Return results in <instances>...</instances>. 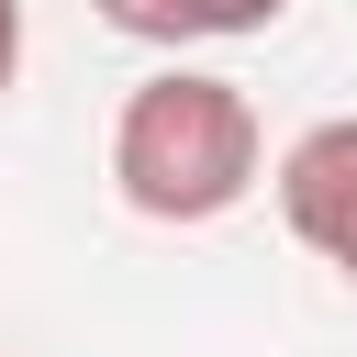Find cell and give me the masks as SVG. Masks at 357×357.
<instances>
[{
  "label": "cell",
  "mask_w": 357,
  "mask_h": 357,
  "mask_svg": "<svg viewBox=\"0 0 357 357\" xmlns=\"http://www.w3.org/2000/svg\"><path fill=\"white\" fill-rule=\"evenodd\" d=\"M268 167L257 100L212 67H156L123 112H112V190L145 223H223Z\"/></svg>",
  "instance_id": "cell-1"
},
{
  "label": "cell",
  "mask_w": 357,
  "mask_h": 357,
  "mask_svg": "<svg viewBox=\"0 0 357 357\" xmlns=\"http://www.w3.org/2000/svg\"><path fill=\"white\" fill-rule=\"evenodd\" d=\"M279 223L357 290V112H335V123H312L290 156H279Z\"/></svg>",
  "instance_id": "cell-2"
},
{
  "label": "cell",
  "mask_w": 357,
  "mask_h": 357,
  "mask_svg": "<svg viewBox=\"0 0 357 357\" xmlns=\"http://www.w3.org/2000/svg\"><path fill=\"white\" fill-rule=\"evenodd\" d=\"M89 11L134 45H234V33H268L290 0H89Z\"/></svg>",
  "instance_id": "cell-3"
},
{
  "label": "cell",
  "mask_w": 357,
  "mask_h": 357,
  "mask_svg": "<svg viewBox=\"0 0 357 357\" xmlns=\"http://www.w3.org/2000/svg\"><path fill=\"white\" fill-rule=\"evenodd\" d=\"M11 78H22V0H0V100H11Z\"/></svg>",
  "instance_id": "cell-4"
}]
</instances>
